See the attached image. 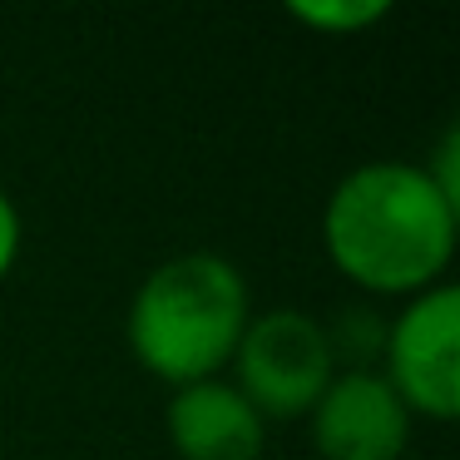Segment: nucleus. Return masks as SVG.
I'll list each match as a JSON object with an SVG mask.
<instances>
[{
    "mask_svg": "<svg viewBox=\"0 0 460 460\" xmlns=\"http://www.w3.org/2000/svg\"><path fill=\"white\" fill-rule=\"evenodd\" d=\"M21 248H25V223H21V208L5 189H0V282L11 278V268L21 262Z\"/></svg>",
    "mask_w": 460,
    "mask_h": 460,
    "instance_id": "obj_8",
    "label": "nucleus"
},
{
    "mask_svg": "<svg viewBox=\"0 0 460 460\" xmlns=\"http://www.w3.org/2000/svg\"><path fill=\"white\" fill-rule=\"evenodd\" d=\"M288 15L322 35H361L391 15L386 0H292Z\"/></svg>",
    "mask_w": 460,
    "mask_h": 460,
    "instance_id": "obj_7",
    "label": "nucleus"
},
{
    "mask_svg": "<svg viewBox=\"0 0 460 460\" xmlns=\"http://www.w3.org/2000/svg\"><path fill=\"white\" fill-rule=\"evenodd\" d=\"M169 440L183 460H262L268 420L228 376L179 386L164 411Z\"/></svg>",
    "mask_w": 460,
    "mask_h": 460,
    "instance_id": "obj_6",
    "label": "nucleus"
},
{
    "mask_svg": "<svg viewBox=\"0 0 460 460\" xmlns=\"http://www.w3.org/2000/svg\"><path fill=\"white\" fill-rule=\"evenodd\" d=\"M252 317L248 282L218 252H179L139 282L129 302V351L173 391L223 376Z\"/></svg>",
    "mask_w": 460,
    "mask_h": 460,
    "instance_id": "obj_2",
    "label": "nucleus"
},
{
    "mask_svg": "<svg viewBox=\"0 0 460 460\" xmlns=\"http://www.w3.org/2000/svg\"><path fill=\"white\" fill-rule=\"evenodd\" d=\"M307 416L322 460H401L411 436L406 401L376 367H341Z\"/></svg>",
    "mask_w": 460,
    "mask_h": 460,
    "instance_id": "obj_5",
    "label": "nucleus"
},
{
    "mask_svg": "<svg viewBox=\"0 0 460 460\" xmlns=\"http://www.w3.org/2000/svg\"><path fill=\"white\" fill-rule=\"evenodd\" d=\"M381 376L411 416L450 420L460 411V292L450 282L416 292L381 337Z\"/></svg>",
    "mask_w": 460,
    "mask_h": 460,
    "instance_id": "obj_4",
    "label": "nucleus"
},
{
    "mask_svg": "<svg viewBox=\"0 0 460 460\" xmlns=\"http://www.w3.org/2000/svg\"><path fill=\"white\" fill-rule=\"evenodd\" d=\"M460 203L440 193L426 164L371 159L351 169L322 208V248L332 268L381 297H416L446 278L456 258Z\"/></svg>",
    "mask_w": 460,
    "mask_h": 460,
    "instance_id": "obj_1",
    "label": "nucleus"
},
{
    "mask_svg": "<svg viewBox=\"0 0 460 460\" xmlns=\"http://www.w3.org/2000/svg\"><path fill=\"white\" fill-rule=\"evenodd\" d=\"M233 386L268 416H307L317 396L337 376L332 337L312 312L272 307L262 317H248L243 341L233 351Z\"/></svg>",
    "mask_w": 460,
    "mask_h": 460,
    "instance_id": "obj_3",
    "label": "nucleus"
}]
</instances>
